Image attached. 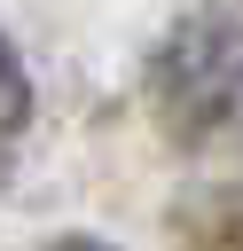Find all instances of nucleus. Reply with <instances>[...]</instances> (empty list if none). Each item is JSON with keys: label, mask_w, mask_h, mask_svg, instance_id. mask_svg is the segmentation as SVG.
Here are the masks:
<instances>
[{"label": "nucleus", "mask_w": 243, "mask_h": 251, "mask_svg": "<svg viewBox=\"0 0 243 251\" xmlns=\"http://www.w3.org/2000/svg\"><path fill=\"white\" fill-rule=\"evenodd\" d=\"M180 235H188V251H243V180L235 188H204L180 212Z\"/></svg>", "instance_id": "nucleus-2"}, {"label": "nucleus", "mask_w": 243, "mask_h": 251, "mask_svg": "<svg viewBox=\"0 0 243 251\" xmlns=\"http://www.w3.org/2000/svg\"><path fill=\"white\" fill-rule=\"evenodd\" d=\"M24 126H31V78H24V63H16V47L0 39V173H8V157H16V141H24Z\"/></svg>", "instance_id": "nucleus-3"}, {"label": "nucleus", "mask_w": 243, "mask_h": 251, "mask_svg": "<svg viewBox=\"0 0 243 251\" xmlns=\"http://www.w3.org/2000/svg\"><path fill=\"white\" fill-rule=\"evenodd\" d=\"M55 251H110V243H94V235H63Z\"/></svg>", "instance_id": "nucleus-4"}, {"label": "nucleus", "mask_w": 243, "mask_h": 251, "mask_svg": "<svg viewBox=\"0 0 243 251\" xmlns=\"http://www.w3.org/2000/svg\"><path fill=\"white\" fill-rule=\"evenodd\" d=\"M149 110L180 149H243V24L188 16L149 63Z\"/></svg>", "instance_id": "nucleus-1"}]
</instances>
